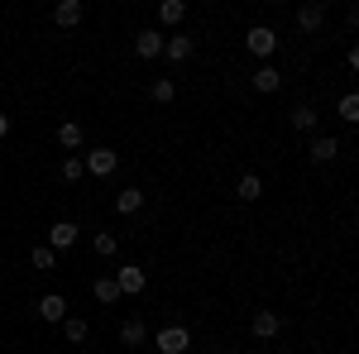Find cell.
Wrapping results in <instances>:
<instances>
[{
  "mask_svg": "<svg viewBox=\"0 0 359 354\" xmlns=\"http://www.w3.org/2000/svg\"><path fill=\"white\" fill-rule=\"evenodd\" d=\"M187 350H192V335H187V326L158 330V354H187Z\"/></svg>",
  "mask_w": 359,
  "mask_h": 354,
  "instance_id": "6da1fadb",
  "label": "cell"
},
{
  "mask_svg": "<svg viewBox=\"0 0 359 354\" xmlns=\"http://www.w3.org/2000/svg\"><path fill=\"white\" fill-rule=\"evenodd\" d=\"M245 43H249V53H254V57H269V53L278 48V34H273L269 25H254V29L245 34Z\"/></svg>",
  "mask_w": 359,
  "mask_h": 354,
  "instance_id": "7a4b0ae2",
  "label": "cell"
},
{
  "mask_svg": "<svg viewBox=\"0 0 359 354\" xmlns=\"http://www.w3.org/2000/svg\"><path fill=\"white\" fill-rule=\"evenodd\" d=\"M115 163H120V158H115V149H91V154L82 158V168H86V172H96V177H111Z\"/></svg>",
  "mask_w": 359,
  "mask_h": 354,
  "instance_id": "3957f363",
  "label": "cell"
},
{
  "mask_svg": "<svg viewBox=\"0 0 359 354\" xmlns=\"http://www.w3.org/2000/svg\"><path fill=\"white\" fill-rule=\"evenodd\" d=\"M82 15H86L82 0H62V5H53V25H62V29H77Z\"/></svg>",
  "mask_w": 359,
  "mask_h": 354,
  "instance_id": "277c9868",
  "label": "cell"
},
{
  "mask_svg": "<svg viewBox=\"0 0 359 354\" xmlns=\"http://www.w3.org/2000/svg\"><path fill=\"white\" fill-rule=\"evenodd\" d=\"M77 235H82V230H77L72 220H57L53 230H48V249H53V254H57V249H72V245H77Z\"/></svg>",
  "mask_w": 359,
  "mask_h": 354,
  "instance_id": "5b68a950",
  "label": "cell"
},
{
  "mask_svg": "<svg viewBox=\"0 0 359 354\" xmlns=\"http://www.w3.org/2000/svg\"><path fill=\"white\" fill-rule=\"evenodd\" d=\"M144 282H149V273L139 268V264H130V268L115 273V287H120V297H125V292H144Z\"/></svg>",
  "mask_w": 359,
  "mask_h": 354,
  "instance_id": "8992f818",
  "label": "cell"
},
{
  "mask_svg": "<svg viewBox=\"0 0 359 354\" xmlns=\"http://www.w3.org/2000/svg\"><path fill=\"white\" fill-rule=\"evenodd\" d=\"M135 53L139 57H158V53H163V34H158V29H139Z\"/></svg>",
  "mask_w": 359,
  "mask_h": 354,
  "instance_id": "52a82bcc",
  "label": "cell"
},
{
  "mask_svg": "<svg viewBox=\"0 0 359 354\" xmlns=\"http://www.w3.org/2000/svg\"><path fill=\"white\" fill-rule=\"evenodd\" d=\"M249 330H254L259 340H273V335H278V311H269V306H264V311H254Z\"/></svg>",
  "mask_w": 359,
  "mask_h": 354,
  "instance_id": "ba28073f",
  "label": "cell"
},
{
  "mask_svg": "<svg viewBox=\"0 0 359 354\" xmlns=\"http://www.w3.org/2000/svg\"><path fill=\"white\" fill-rule=\"evenodd\" d=\"M192 39H187V34H172V39H163V53L172 57V62H187V57H192Z\"/></svg>",
  "mask_w": 359,
  "mask_h": 354,
  "instance_id": "9c48e42d",
  "label": "cell"
},
{
  "mask_svg": "<svg viewBox=\"0 0 359 354\" xmlns=\"http://www.w3.org/2000/svg\"><path fill=\"white\" fill-rule=\"evenodd\" d=\"M335 154H340V144H335V139H311V149H306V158H311V163H335Z\"/></svg>",
  "mask_w": 359,
  "mask_h": 354,
  "instance_id": "30bf717a",
  "label": "cell"
},
{
  "mask_svg": "<svg viewBox=\"0 0 359 354\" xmlns=\"http://www.w3.org/2000/svg\"><path fill=\"white\" fill-rule=\"evenodd\" d=\"M321 20H326V5H302V10H297L302 34H316V29H321Z\"/></svg>",
  "mask_w": 359,
  "mask_h": 354,
  "instance_id": "8fae6325",
  "label": "cell"
},
{
  "mask_svg": "<svg viewBox=\"0 0 359 354\" xmlns=\"http://www.w3.org/2000/svg\"><path fill=\"white\" fill-rule=\"evenodd\" d=\"M39 316L43 321H67V301L57 297V292H48V297L39 301Z\"/></svg>",
  "mask_w": 359,
  "mask_h": 354,
  "instance_id": "7c38bea8",
  "label": "cell"
},
{
  "mask_svg": "<svg viewBox=\"0 0 359 354\" xmlns=\"http://www.w3.org/2000/svg\"><path fill=\"white\" fill-rule=\"evenodd\" d=\"M278 86H283V72H278V67H269V62H264V67H259V72H254V91H264V96H269V91H278Z\"/></svg>",
  "mask_w": 359,
  "mask_h": 354,
  "instance_id": "4fadbf2b",
  "label": "cell"
},
{
  "mask_svg": "<svg viewBox=\"0 0 359 354\" xmlns=\"http://www.w3.org/2000/svg\"><path fill=\"white\" fill-rule=\"evenodd\" d=\"M82 125H77V120H62V125H57V144H62V149H82Z\"/></svg>",
  "mask_w": 359,
  "mask_h": 354,
  "instance_id": "5bb4252c",
  "label": "cell"
},
{
  "mask_svg": "<svg viewBox=\"0 0 359 354\" xmlns=\"http://www.w3.org/2000/svg\"><path fill=\"white\" fill-rule=\"evenodd\" d=\"M139 206H144V191L139 187H125L120 196H115V211H120V216H135Z\"/></svg>",
  "mask_w": 359,
  "mask_h": 354,
  "instance_id": "9a60e30c",
  "label": "cell"
},
{
  "mask_svg": "<svg viewBox=\"0 0 359 354\" xmlns=\"http://www.w3.org/2000/svg\"><path fill=\"white\" fill-rule=\"evenodd\" d=\"M321 125V115H316V106H297L292 110V130H302V135H311Z\"/></svg>",
  "mask_w": 359,
  "mask_h": 354,
  "instance_id": "2e32d148",
  "label": "cell"
},
{
  "mask_svg": "<svg viewBox=\"0 0 359 354\" xmlns=\"http://www.w3.org/2000/svg\"><path fill=\"white\" fill-rule=\"evenodd\" d=\"M91 249H96V259H115L120 240H115L111 230H96V235H91Z\"/></svg>",
  "mask_w": 359,
  "mask_h": 354,
  "instance_id": "e0dca14e",
  "label": "cell"
},
{
  "mask_svg": "<svg viewBox=\"0 0 359 354\" xmlns=\"http://www.w3.org/2000/svg\"><path fill=\"white\" fill-rule=\"evenodd\" d=\"M235 196H240V201H259V196H264L259 172H245V177H240V187H235Z\"/></svg>",
  "mask_w": 359,
  "mask_h": 354,
  "instance_id": "ac0fdd59",
  "label": "cell"
},
{
  "mask_svg": "<svg viewBox=\"0 0 359 354\" xmlns=\"http://www.w3.org/2000/svg\"><path fill=\"white\" fill-rule=\"evenodd\" d=\"M182 15H187V0H163L158 5V20L163 25H182Z\"/></svg>",
  "mask_w": 359,
  "mask_h": 354,
  "instance_id": "d6986e66",
  "label": "cell"
},
{
  "mask_svg": "<svg viewBox=\"0 0 359 354\" xmlns=\"http://www.w3.org/2000/svg\"><path fill=\"white\" fill-rule=\"evenodd\" d=\"M149 96H154V101H158V106H168V101H172V96H177V82H172V77H158V82L149 86Z\"/></svg>",
  "mask_w": 359,
  "mask_h": 354,
  "instance_id": "ffe728a7",
  "label": "cell"
},
{
  "mask_svg": "<svg viewBox=\"0 0 359 354\" xmlns=\"http://www.w3.org/2000/svg\"><path fill=\"white\" fill-rule=\"evenodd\" d=\"M120 340H125V345H144V321H139V316H130V321H125V326H120Z\"/></svg>",
  "mask_w": 359,
  "mask_h": 354,
  "instance_id": "44dd1931",
  "label": "cell"
},
{
  "mask_svg": "<svg viewBox=\"0 0 359 354\" xmlns=\"http://www.w3.org/2000/svg\"><path fill=\"white\" fill-rule=\"evenodd\" d=\"M91 292H96V301H120V287H115V278H96V282H91Z\"/></svg>",
  "mask_w": 359,
  "mask_h": 354,
  "instance_id": "7402d4cb",
  "label": "cell"
},
{
  "mask_svg": "<svg viewBox=\"0 0 359 354\" xmlns=\"http://www.w3.org/2000/svg\"><path fill=\"white\" fill-rule=\"evenodd\" d=\"M62 330H67V340H72V345H82V340H86V321H82V316H67Z\"/></svg>",
  "mask_w": 359,
  "mask_h": 354,
  "instance_id": "603a6c76",
  "label": "cell"
},
{
  "mask_svg": "<svg viewBox=\"0 0 359 354\" xmlns=\"http://www.w3.org/2000/svg\"><path fill=\"white\" fill-rule=\"evenodd\" d=\"M57 172H62V182H82V158H62V168H57Z\"/></svg>",
  "mask_w": 359,
  "mask_h": 354,
  "instance_id": "cb8c5ba5",
  "label": "cell"
},
{
  "mask_svg": "<svg viewBox=\"0 0 359 354\" xmlns=\"http://www.w3.org/2000/svg\"><path fill=\"white\" fill-rule=\"evenodd\" d=\"M340 120H350V125L359 120V96H355V91H350V96H340Z\"/></svg>",
  "mask_w": 359,
  "mask_h": 354,
  "instance_id": "d4e9b609",
  "label": "cell"
},
{
  "mask_svg": "<svg viewBox=\"0 0 359 354\" xmlns=\"http://www.w3.org/2000/svg\"><path fill=\"white\" fill-rule=\"evenodd\" d=\"M53 264H57V254H53L48 245H43V249H34V268H43V273H48Z\"/></svg>",
  "mask_w": 359,
  "mask_h": 354,
  "instance_id": "484cf974",
  "label": "cell"
},
{
  "mask_svg": "<svg viewBox=\"0 0 359 354\" xmlns=\"http://www.w3.org/2000/svg\"><path fill=\"white\" fill-rule=\"evenodd\" d=\"M10 135V115H0V139Z\"/></svg>",
  "mask_w": 359,
  "mask_h": 354,
  "instance_id": "4316f807",
  "label": "cell"
},
{
  "mask_svg": "<svg viewBox=\"0 0 359 354\" xmlns=\"http://www.w3.org/2000/svg\"><path fill=\"white\" fill-rule=\"evenodd\" d=\"M0 172H5V168H0Z\"/></svg>",
  "mask_w": 359,
  "mask_h": 354,
  "instance_id": "83f0119b",
  "label": "cell"
}]
</instances>
